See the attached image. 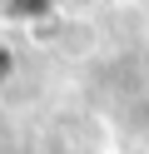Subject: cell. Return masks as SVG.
I'll return each mask as SVG.
<instances>
[{"label":"cell","mask_w":149,"mask_h":154,"mask_svg":"<svg viewBox=\"0 0 149 154\" xmlns=\"http://www.w3.org/2000/svg\"><path fill=\"white\" fill-rule=\"evenodd\" d=\"M65 0H0V20L10 25H30V20H45L50 10H60Z\"/></svg>","instance_id":"1"},{"label":"cell","mask_w":149,"mask_h":154,"mask_svg":"<svg viewBox=\"0 0 149 154\" xmlns=\"http://www.w3.org/2000/svg\"><path fill=\"white\" fill-rule=\"evenodd\" d=\"M10 75H15V50H10V45L0 40V85H5Z\"/></svg>","instance_id":"2"}]
</instances>
